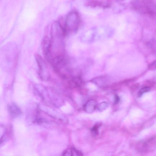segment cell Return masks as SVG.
Segmentation results:
<instances>
[{"mask_svg": "<svg viewBox=\"0 0 156 156\" xmlns=\"http://www.w3.org/2000/svg\"><path fill=\"white\" fill-rule=\"evenodd\" d=\"M36 58L39 66V72L40 77L42 79H47L49 77V74L45 62L40 55H36Z\"/></svg>", "mask_w": 156, "mask_h": 156, "instance_id": "6da1fadb", "label": "cell"}, {"mask_svg": "<svg viewBox=\"0 0 156 156\" xmlns=\"http://www.w3.org/2000/svg\"><path fill=\"white\" fill-rule=\"evenodd\" d=\"M8 110L10 115L14 117H18L21 114L19 108L15 104H12L8 106Z\"/></svg>", "mask_w": 156, "mask_h": 156, "instance_id": "7a4b0ae2", "label": "cell"}, {"mask_svg": "<svg viewBox=\"0 0 156 156\" xmlns=\"http://www.w3.org/2000/svg\"><path fill=\"white\" fill-rule=\"evenodd\" d=\"M150 88L149 87H145L141 89L138 92V97L139 98L141 97L144 93L148 92L150 90Z\"/></svg>", "mask_w": 156, "mask_h": 156, "instance_id": "3957f363", "label": "cell"}, {"mask_svg": "<svg viewBox=\"0 0 156 156\" xmlns=\"http://www.w3.org/2000/svg\"><path fill=\"white\" fill-rule=\"evenodd\" d=\"M148 69L151 70L156 69V60L149 64L148 66Z\"/></svg>", "mask_w": 156, "mask_h": 156, "instance_id": "277c9868", "label": "cell"}, {"mask_svg": "<svg viewBox=\"0 0 156 156\" xmlns=\"http://www.w3.org/2000/svg\"><path fill=\"white\" fill-rule=\"evenodd\" d=\"M64 156H72L73 155L72 149H68L64 152L63 154Z\"/></svg>", "mask_w": 156, "mask_h": 156, "instance_id": "5b68a950", "label": "cell"}, {"mask_svg": "<svg viewBox=\"0 0 156 156\" xmlns=\"http://www.w3.org/2000/svg\"><path fill=\"white\" fill-rule=\"evenodd\" d=\"M98 127L97 126H96L94 127L92 129V131L93 132H94L96 134H97Z\"/></svg>", "mask_w": 156, "mask_h": 156, "instance_id": "8992f818", "label": "cell"}, {"mask_svg": "<svg viewBox=\"0 0 156 156\" xmlns=\"http://www.w3.org/2000/svg\"><path fill=\"white\" fill-rule=\"evenodd\" d=\"M120 101L119 97L118 96H116L115 97V103H117Z\"/></svg>", "mask_w": 156, "mask_h": 156, "instance_id": "52a82bcc", "label": "cell"}]
</instances>
